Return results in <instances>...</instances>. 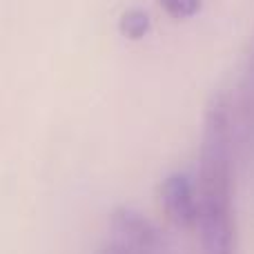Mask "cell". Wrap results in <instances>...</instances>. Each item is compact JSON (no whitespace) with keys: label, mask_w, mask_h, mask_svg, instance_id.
Segmentation results:
<instances>
[{"label":"cell","mask_w":254,"mask_h":254,"mask_svg":"<svg viewBox=\"0 0 254 254\" xmlns=\"http://www.w3.org/2000/svg\"><path fill=\"white\" fill-rule=\"evenodd\" d=\"M98 254H156V252H143V250H136V248H129L125 243L119 241H110L105 248H103Z\"/></svg>","instance_id":"52a82bcc"},{"label":"cell","mask_w":254,"mask_h":254,"mask_svg":"<svg viewBox=\"0 0 254 254\" xmlns=\"http://www.w3.org/2000/svg\"><path fill=\"white\" fill-rule=\"evenodd\" d=\"M158 198L167 219L179 228L198 225V196L185 174H170L158 188Z\"/></svg>","instance_id":"7a4b0ae2"},{"label":"cell","mask_w":254,"mask_h":254,"mask_svg":"<svg viewBox=\"0 0 254 254\" xmlns=\"http://www.w3.org/2000/svg\"><path fill=\"white\" fill-rule=\"evenodd\" d=\"M110 228L114 234V241L125 243L129 248L143 252H158L161 248V237H158L156 228L136 210L119 207L110 219Z\"/></svg>","instance_id":"3957f363"},{"label":"cell","mask_w":254,"mask_h":254,"mask_svg":"<svg viewBox=\"0 0 254 254\" xmlns=\"http://www.w3.org/2000/svg\"><path fill=\"white\" fill-rule=\"evenodd\" d=\"M158 4L163 7V11L174 20H185L192 18L194 13L201 9V0H158Z\"/></svg>","instance_id":"8992f818"},{"label":"cell","mask_w":254,"mask_h":254,"mask_svg":"<svg viewBox=\"0 0 254 254\" xmlns=\"http://www.w3.org/2000/svg\"><path fill=\"white\" fill-rule=\"evenodd\" d=\"M239 92H241V98H239V127H241L243 136L248 138L254 129V47Z\"/></svg>","instance_id":"277c9868"},{"label":"cell","mask_w":254,"mask_h":254,"mask_svg":"<svg viewBox=\"0 0 254 254\" xmlns=\"http://www.w3.org/2000/svg\"><path fill=\"white\" fill-rule=\"evenodd\" d=\"M119 29L125 38L138 40L149 31V16L143 9H127L119 20Z\"/></svg>","instance_id":"5b68a950"},{"label":"cell","mask_w":254,"mask_h":254,"mask_svg":"<svg viewBox=\"0 0 254 254\" xmlns=\"http://www.w3.org/2000/svg\"><path fill=\"white\" fill-rule=\"evenodd\" d=\"M198 225L207 254H237L232 203V107L225 94L210 101L203 121Z\"/></svg>","instance_id":"6da1fadb"}]
</instances>
